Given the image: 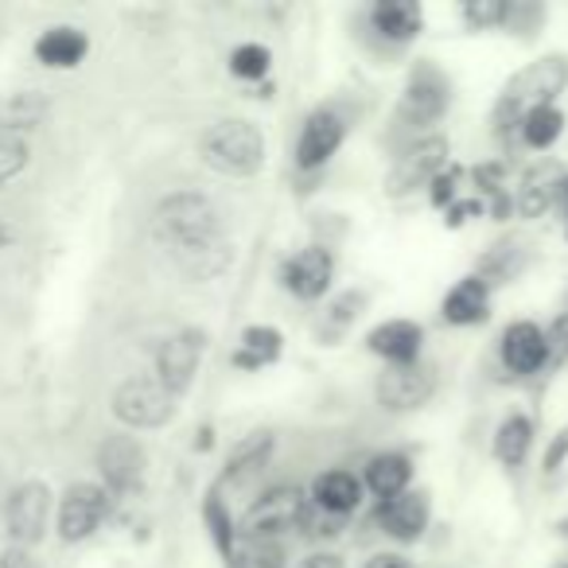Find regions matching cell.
Returning <instances> with one entry per match:
<instances>
[{
	"label": "cell",
	"instance_id": "6da1fadb",
	"mask_svg": "<svg viewBox=\"0 0 568 568\" xmlns=\"http://www.w3.org/2000/svg\"><path fill=\"white\" fill-rule=\"evenodd\" d=\"M568 87V59L565 55H545L537 63L521 67L510 82L503 87L495 105V129H518L521 118L537 105H557V94H565Z\"/></svg>",
	"mask_w": 568,
	"mask_h": 568
},
{
	"label": "cell",
	"instance_id": "7a4b0ae2",
	"mask_svg": "<svg viewBox=\"0 0 568 568\" xmlns=\"http://www.w3.org/2000/svg\"><path fill=\"white\" fill-rule=\"evenodd\" d=\"M199 156L211 172L219 175H257L265 168V136L253 121L230 118V121H214L203 136H199Z\"/></svg>",
	"mask_w": 568,
	"mask_h": 568
},
{
	"label": "cell",
	"instance_id": "3957f363",
	"mask_svg": "<svg viewBox=\"0 0 568 568\" xmlns=\"http://www.w3.org/2000/svg\"><path fill=\"white\" fill-rule=\"evenodd\" d=\"M152 230H156V237L168 250L203 242V237L222 234L219 206L206 195H199V191H175V195L156 203V211H152Z\"/></svg>",
	"mask_w": 568,
	"mask_h": 568
},
{
	"label": "cell",
	"instance_id": "277c9868",
	"mask_svg": "<svg viewBox=\"0 0 568 568\" xmlns=\"http://www.w3.org/2000/svg\"><path fill=\"white\" fill-rule=\"evenodd\" d=\"M51 510H55V495L43 479H24L9 490L4 498V529H9L12 545H40L48 537Z\"/></svg>",
	"mask_w": 568,
	"mask_h": 568
},
{
	"label": "cell",
	"instance_id": "5b68a950",
	"mask_svg": "<svg viewBox=\"0 0 568 568\" xmlns=\"http://www.w3.org/2000/svg\"><path fill=\"white\" fill-rule=\"evenodd\" d=\"M113 417L125 428H164L175 417V397L156 378H125L110 397Z\"/></svg>",
	"mask_w": 568,
	"mask_h": 568
},
{
	"label": "cell",
	"instance_id": "8992f818",
	"mask_svg": "<svg viewBox=\"0 0 568 568\" xmlns=\"http://www.w3.org/2000/svg\"><path fill=\"white\" fill-rule=\"evenodd\" d=\"M304 514H308V498L301 487H268L250 510L242 514V537H281L288 529H301Z\"/></svg>",
	"mask_w": 568,
	"mask_h": 568
},
{
	"label": "cell",
	"instance_id": "52a82bcc",
	"mask_svg": "<svg viewBox=\"0 0 568 568\" xmlns=\"http://www.w3.org/2000/svg\"><path fill=\"white\" fill-rule=\"evenodd\" d=\"M105 514H110V490L102 483H71L59 498V537L67 545H79L102 529Z\"/></svg>",
	"mask_w": 568,
	"mask_h": 568
},
{
	"label": "cell",
	"instance_id": "ba28073f",
	"mask_svg": "<svg viewBox=\"0 0 568 568\" xmlns=\"http://www.w3.org/2000/svg\"><path fill=\"white\" fill-rule=\"evenodd\" d=\"M144 444L129 433H113L98 444V471H102V487L110 495H133L144 483Z\"/></svg>",
	"mask_w": 568,
	"mask_h": 568
},
{
	"label": "cell",
	"instance_id": "9c48e42d",
	"mask_svg": "<svg viewBox=\"0 0 568 568\" xmlns=\"http://www.w3.org/2000/svg\"><path fill=\"white\" fill-rule=\"evenodd\" d=\"M203 347H206L203 332H175L156 347V382L172 397H183L191 389L199 363H203Z\"/></svg>",
	"mask_w": 568,
	"mask_h": 568
},
{
	"label": "cell",
	"instance_id": "30bf717a",
	"mask_svg": "<svg viewBox=\"0 0 568 568\" xmlns=\"http://www.w3.org/2000/svg\"><path fill=\"white\" fill-rule=\"evenodd\" d=\"M448 156H452V149L444 136H425V141H417L413 149H405L402 156H397L394 172H389V180H386V191L389 195H409V191L425 187V183H433L436 175L452 164Z\"/></svg>",
	"mask_w": 568,
	"mask_h": 568
},
{
	"label": "cell",
	"instance_id": "8fae6325",
	"mask_svg": "<svg viewBox=\"0 0 568 568\" xmlns=\"http://www.w3.org/2000/svg\"><path fill=\"white\" fill-rule=\"evenodd\" d=\"M452 102V87L448 79H444L436 67H417V71L409 74V82H405V94H402V105H397V113H402L405 125H436V121L444 118V110H448Z\"/></svg>",
	"mask_w": 568,
	"mask_h": 568
},
{
	"label": "cell",
	"instance_id": "7c38bea8",
	"mask_svg": "<svg viewBox=\"0 0 568 568\" xmlns=\"http://www.w3.org/2000/svg\"><path fill=\"white\" fill-rule=\"evenodd\" d=\"M374 394H378V405L389 413H409L420 409L428 397L436 394V374L420 363L409 366H386L374 382Z\"/></svg>",
	"mask_w": 568,
	"mask_h": 568
},
{
	"label": "cell",
	"instance_id": "4fadbf2b",
	"mask_svg": "<svg viewBox=\"0 0 568 568\" xmlns=\"http://www.w3.org/2000/svg\"><path fill=\"white\" fill-rule=\"evenodd\" d=\"M332 281H335V257L324 245H308V250H301L296 257L284 261L281 268V284L296 301H320L332 288Z\"/></svg>",
	"mask_w": 568,
	"mask_h": 568
},
{
	"label": "cell",
	"instance_id": "5bb4252c",
	"mask_svg": "<svg viewBox=\"0 0 568 568\" xmlns=\"http://www.w3.org/2000/svg\"><path fill=\"white\" fill-rule=\"evenodd\" d=\"M343 133H347V129H343L339 113L316 110L301 129V141H296V164H301L304 172H316V168H324L327 160L339 152Z\"/></svg>",
	"mask_w": 568,
	"mask_h": 568
},
{
	"label": "cell",
	"instance_id": "9a60e30c",
	"mask_svg": "<svg viewBox=\"0 0 568 568\" xmlns=\"http://www.w3.org/2000/svg\"><path fill=\"white\" fill-rule=\"evenodd\" d=\"M503 363H506V371L521 374V378L545 371V366H549V339H545L541 327L529 324V320H518V324L506 327L503 332Z\"/></svg>",
	"mask_w": 568,
	"mask_h": 568
},
{
	"label": "cell",
	"instance_id": "2e32d148",
	"mask_svg": "<svg viewBox=\"0 0 568 568\" xmlns=\"http://www.w3.org/2000/svg\"><path fill=\"white\" fill-rule=\"evenodd\" d=\"M428 518H433V503H428L425 490H405V495L386 498L378 506V526L394 541H417L428 529Z\"/></svg>",
	"mask_w": 568,
	"mask_h": 568
},
{
	"label": "cell",
	"instance_id": "e0dca14e",
	"mask_svg": "<svg viewBox=\"0 0 568 568\" xmlns=\"http://www.w3.org/2000/svg\"><path fill=\"white\" fill-rule=\"evenodd\" d=\"M420 343H425V332H420V324H413V320H386V324H378L366 335V347L378 358H386V366L417 363Z\"/></svg>",
	"mask_w": 568,
	"mask_h": 568
},
{
	"label": "cell",
	"instance_id": "ac0fdd59",
	"mask_svg": "<svg viewBox=\"0 0 568 568\" xmlns=\"http://www.w3.org/2000/svg\"><path fill=\"white\" fill-rule=\"evenodd\" d=\"M440 316L452 327H475L490 316V288L479 276H464L448 288V296L440 301Z\"/></svg>",
	"mask_w": 568,
	"mask_h": 568
},
{
	"label": "cell",
	"instance_id": "d6986e66",
	"mask_svg": "<svg viewBox=\"0 0 568 568\" xmlns=\"http://www.w3.org/2000/svg\"><path fill=\"white\" fill-rule=\"evenodd\" d=\"M172 257H175V265L191 276V281H214V276H222L230 268L234 250H230L226 237L214 234V237H203V242L180 245V250H172Z\"/></svg>",
	"mask_w": 568,
	"mask_h": 568
},
{
	"label": "cell",
	"instance_id": "ffe728a7",
	"mask_svg": "<svg viewBox=\"0 0 568 568\" xmlns=\"http://www.w3.org/2000/svg\"><path fill=\"white\" fill-rule=\"evenodd\" d=\"M363 490L366 487L355 471L335 467V471H324L316 483H312V506L335 514V518H347V514H355L358 503H363Z\"/></svg>",
	"mask_w": 568,
	"mask_h": 568
},
{
	"label": "cell",
	"instance_id": "44dd1931",
	"mask_svg": "<svg viewBox=\"0 0 568 568\" xmlns=\"http://www.w3.org/2000/svg\"><path fill=\"white\" fill-rule=\"evenodd\" d=\"M90 51V40L82 28H71V24H59V28H48V32L36 40V59L51 71H74V67L87 59Z\"/></svg>",
	"mask_w": 568,
	"mask_h": 568
},
{
	"label": "cell",
	"instance_id": "7402d4cb",
	"mask_svg": "<svg viewBox=\"0 0 568 568\" xmlns=\"http://www.w3.org/2000/svg\"><path fill=\"white\" fill-rule=\"evenodd\" d=\"M560 183H565V172H560V164L545 160V164L529 168V172L521 175V187H518V199H514V206H518L526 219H541V214L552 206V199L560 195Z\"/></svg>",
	"mask_w": 568,
	"mask_h": 568
},
{
	"label": "cell",
	"instance_id": "603a6c76",
	"mask_svg": "<svg viewBox=\"0 0 568 568\" xmlns=\"http://www.w3.org/2000/svg\"><path fill=\"white\" fill-rule=\"evenodd\" d=\"M371 24L382 40L409 43V40H417L420 28H425V12H420V4H413V0H382V4H374Z\"/></svg>",
	"mask_w": 568,
	"mask_h": 568
},
{
	"label": "cell",
	"instance_id": "cb8c5ba5",
	"mask_svg": "<svg viewBox=\"0 0 568 568\" xmlns=\"http://www.w3.org/2000/svg\"><path fill=\"white\" fill-rule=\"evenodd\" d=\"M409 479H413L409 456H402V452H378V456L366 464L363 487L386 503V498L405 495V490H409Z\"/></svg>",
	"mask_w": 568,
	"mask_h": 568
},
{
	"label": "cell",
	"instance_id": "d4e9b609",
	"mask_svg": "<svg viewBox=\"0 0 568 568\" xmlns=\"http://www.w3.org/2000/svg\"><path fill=\"white\" fill-rule=\"evenodd\" d=\"M284 351V339L276 327L268 324H253L242 332V339H237V351H234V366H242V371H261V366L276 363Z\"/></svg>",
	"mask_w": 568,
	"mask_h": 568
},
{
	"label": "cell",
	"instance_id": "484cf974",
	"mask_svg": "<svg viewBox=\"0 0 568 568\" xmlns=\"http://www.w3.org/2000/svg\"><path fill=\"white\" fill-rule=\"evenodd\" d=\"M534 448V420L526 413H510L503 425L495 428V459L506 467H521Z\"/></svg>",
	"mask_w": 568,
	"mask_h": 568
},
{
	"label": "cell",
	"instance_id": "4316f807",
	"mask_svg": "<svg viewBox=\"0 0 568 568\" xmlns=\"http://www.w3.org/2000/svg\"><path fill=\"white\" fill-rule=\"evenodd\" d=\"M48 113V98L36 90H20V94L0 98V133L20 136L24 129H36Z\"/></svg>",
	"mask_w": 568,
	"mask_h": 568
},
{
	"label": "cell",
	"instance_id": "83f0119b",
	"mask_svg": "<svg viewBox=\"0 0 568 568\" xmlns=\"http://www.w3.org/2000/svg\"><path fill=\"white\" fill-rule=\"evenodd\" d=\"M268 456H273V433H250L242 436V440L230 448V459H226V475L222 479L237 483L245 479V475L261 471V467L268 464Z\"/></svg>",
	"mask_w": 568,
	"mask_h": 568
},
{
	"label": "cell",
	"instance_id": "f1b7e54d",
	"mask_svg": "<svg viewBox=\"0 0 568 568\" xmlns=\"http://www.w3.org/2000/svg\"><path fill=\"white\" fill-rule=\"evenodd\" d=\"M226 568H284V545L273 537H242L226 552Z\"/></svg>",
	"mask_w": 568,
	"mask_h": 568
},
{
	"label": "cell",
	"instance_id": "f546056e",
	"mask_svg": "<svg viewBox=\"0 0 568 568\" xmlns=\"http://www.w3.org/2000/svg\"><path fill=\"white\" fill-rule=\"evenodd\" d=\"M518 133L534 152H545L560 141V133H565V113H560L557 105H537V110H529L526 118H521Z\"/></svg>",
	"mask_w": 568,
	"mask_h": 568
},
{
	"label": "cell",
	"instance_id": "4dcf8cb0",
	"mask_svg": "<svg viewBox=\"0 0 568 568\" xmlns=\"http://www.w3.org/2000/svg\"><path fill=\"white\" fill-rule=\"evenodd\" d=\"M203 521H206V529H211L214 549H219L222 557H226V552L234 549V541H237V526H234V518H230V506L222 503V487L206 490V498H203Z\"/></svg>",
	"mask_w": 568,
	"mask_h": 568
},
{
	"label": "cell",
	"instance_id": "1f68e13d",
	"mask_svg": "<svg viewBox=\"0 0 568 568\" xmlns=\"http://www.w3.org/2000/svg\"><path fill=\"white\" fill-rule=\"evenodd\" d=\"M521 265H526V253L518 250V245H495V250L487 253V257L479 261V281L487 284H506V281H514V276L521 273Z\"/></svg>",
	"mask_w": 568,
	"mask_h": 568
},
{
	"label": "cell",
	"instance_id": "d6a6232c",
	"mask_svg": "<svg viewBox=\"0 0 568 568\" xmlns=\"http://www.w3.org/2000/svg\"><path fill=\"white\" fill-rule=\"evenodd\" d=\"M268 63H273V55H268V48H261V43H242V48H234V55H230V71L242 82H261L268 74Z\"/></svg>",
	"mask_w": 568,
	"mask_h": 568
},
{
	"label": "cell",
	"instance_id": "836d02e7",
	"mask_svg": "<svg viewBox=\"0 0 568 568\" xmlns=\"http://www.w3.org/2000/svg\"><path fill=\"white\" fill-rule=\"evenodd\" d=\"M28 164H32V149L24 136L0 133V187H9Z\"/></svg>",
	"mask_w": 568,
	"mask_h": 568
},
{
	"label": "cell",
	"instance_id": "e575fe53",
	"mask_svg": "<svg viewBox=\"0 0 568 568\" xmlns=\"http://www.w3.org/2000/svg\"><path fill=\"white\" fill-rule=\"evenodd\" d=\"M464 24L475 32L487 28H506V0H467L464 4Z\"/></svg>",
	"mask_w": 568,
	"mask_h": 568
},
{
	"label": "cell",
	"instance_id": "d590c367",
	"mask_svg": "<svg viewBox=\"0 0 568 568\" xmlns=\"http://www.w3.org/2000/svg\"><path fill=\"white\" fill-rule=\"evenodd\" d=\"M343 526H347V518H335V514L320 510V506H312V503H308V514H304V521H301L304 534L316 537V541H324V537H339Z\"/></svg>",
	"mask_w": 568,
	"mask_h": 568
},
{
	"label": "cell",
	"instance_id": "8d00e7d4",
	"mask_svg": "<svg viewBox=\"0 0 568 568\" xmlns=\"http://www.w3.org/2000/svg\"><path fill=\"white\" fill-rule=\"evenodd\" d=\"M459 180H464V168L448 164L440 175H436L433 183H428V187H433V203L440 206V211H448V206L459 199V191H456V187H459Z\"/></svg>",
	"mask_w": 568,
	"mask_h": 568
},
{
	"label": "cell",
	"instance_id": "74e56055",
	"mask_svg": "<svg viewBox=\"0 0 568 568\" xmlns=\"http://www.w3.org/2000/svg\"><path fill=\"white\" fill-rule=\"evenodd\" d=\"M541 17H545V12L537 9V4H521V0H510V4H506V28H510V32L526 36L529 24H537Z\"/></svg>",
	"mask_w": 568,
	"mask_h": 568
},
{
	"label": "cell",
	"instance_id": "f35d334b",
	"mask_svg": "<svg viewBox=\"0 0 568 568\" xmlns=\"http://www.w3.org/2000/svg\"><path fill=\"white\" fill-rule=\"evenodd\" d=\"M366 304V296L363 293H347V296H339V301L332 304V324L335 327H347V324H355L358 320V308Z\"/></svg>",
	"mask_w": 568,
	"mask_h": 568
},
{
	"label": "cell",
	"instance_id": "ab89813d",
	"mask_svg": "<svg viewBox=\"0 0 568 568\" xmlns=\"http://www.w3.org/2000/svg\"><path fill=\"white\" fill-rule=\"evenodd\" d=\"M483 211H487V206H483V199H456V203L444 211V222H448V226H464L471 214H483Z\"/></svg>",
	"mask_w": 568,
	"mask_h": 568
},
{
	"label": "cell",
	"instance_id": "60d3db41",
	"mask_svg": "<svg viewBox=\"0 0 568 568\" xmlns=\"http://www.w3.org/2000/svg\"><path fill=\"white\" fill-rule=\"evenodd\" d=\"M565 459H568V425L565 428H560V433L557 436H552V444H549V448H545V459H541V467H545V471H560V464H565Z\"/></svg>",
	"mask_w": 568,
	"mask_h": 568
},
{
	"label": "cell",
	"instance_id": "b9f144b4",
	"mask_svg": "<svg viewBox=\"0 0 568 568\" xmlns=\"http://www.w3.org/2000/svg\"><path fill=\"white\" fill-rule=\"evenodd\" d=\"M0 568H43V565L36 560L32 549H24V545H9V549L0 552Z\"/></svg>",
	"mask_w": 568,
	"mask_h": 568
},
{
	"label": "cell",
	"instance_id": "7bdbcfd3",
	"mask_svg": "<svg viewBox=\"0 0 568 568\" xmlns=\"http://www.w3.org/2000/svg\"><path fill=\"white\" fill-rule=\"evenodd\" d=\"M296 568H347V565H343L339 552H332V549H316V552H308V557H304Z\"/></svg>",
	"mask_w": 568,
	"mask_h": 568
},
{
	"label": "cell",
	"instance_id": "ee69618b",
	"mask_svg": "<svg viewBox=\"0 0 568 568\" xmlns=\"http://www.w3.org/2000/svg\"><path fill=\"white\" fill-rule=\"evenodd\" d=\"M363 568H413V565L402 557V552H374V557L366 560Z\"/></svg>",
	"mask_w": 568,
	"mask_h": 568
},
{
	"label": "cell",
	"instance_id": "f6af8a7d",
	"mask_svg": "<svg viewBox=\"0 0 568 568\" xmlns=\"http://www.w3.org/2000/svg\"><path fill=\"white\" fill-rule=\"evenodd\" d=\"M557 534H560V537H565V541H568V518H565V521H560V526H557Z\"/></svg>",
	"mask_w": 568,
	"mask_h": 568
},
{
	"label": "cell",
	"instance_id": "bcb514c9",
	"mask_svg": "<svg viewBox=\"0 0 568 568\" xmlns=\"http://www.w3.org/2000/svg\"><path fill=\"white\" fill-rule=\"evenodd\" d=\"M560 199H565V206H568V175H565V183H560Z\"/></svg>",
	"mask_w": 568,
	"mask_h": 568
},
{
	"label": "cell",
	"instance_id": "7dc6e473",
	"mask_svg": "<svg viewBox=\"0 0 568 568\" xmlns=\"http://www.w3.org/2000/svg\"><path fill=\"white\" fill-rule=\"evenodd\" d=\"M552 568H568V560H560V565H552Z\"/></svg>",
	"mask_w": 568,
	"mask_h": 568
}]
</instances>
